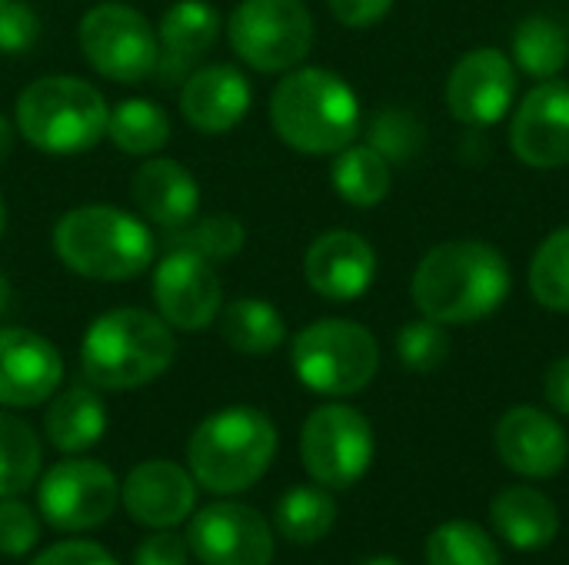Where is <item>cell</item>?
Instances as JSON below:
<instances>
[{
    "instance_id": "obj_1",
    "label": "cell",
    "mask_w": 569,
    "mask_h": 565,
    "mask_svg": "<svg viewBox=\"0 0 569 565\" xmlns=\"http://www.w3.org/2000/svg\"><path fill=\"white\" fill-rule=\"evenodd\" d=\"M507 256L483 240H447L413 270L410 296L420 316L443 326H467L493 316L510 296Z\"/></svg>"
},
{
    "instance_id": "obj_2",
    "label": "cell",
    "mask_w": 569,
    "mask_h": 565,
    "mask_svg": "<svg viewBox=\"0 0 569 565\" xmlns=\"http://www.w3.org/2000/svg\"><path fill=\"white\" fill-rule=\"evenodd\" d=\"M270 123L297 153L333 157L360 133V100L333 70L293 67L270 93Z\"/></svg>"
},
{
    "instance_id": "obj_3",
    "label": "cell",
    "mask_w": 569,
    "mask_h": 565,
    "mask_svg": "<svg viewBox=\"0 0 569 565\" xmlns=\"http://www.w3.org/2000/svg\"><path fill=\"white\" fill-rule=\"evenodd\" d=\"M177 356L173 330L147 310L100 313L80 343V370L97 390H140L163 376Z\"/></svg>"
},
{
    "instance_id": "obj_4",
    "label": "cell",
    "mask_w": 569,
    "mask_h": 565,
    "mask_svg": "<svg viewBox=\"0 0 569 565\" xmlns=\"http://www.w3.org/2000/svg\"><path fill=\"white\" fill-rule=\"evenodd\" d=\"M53 253L60 263L87 280L123 283L150 270L157 240L143 220L127 210L87 203L67 210L53 226Z\"/></svg>"
},
{
    "instance_id": "obj_5",
    "label": "cell",
    "mask_w": 569,
    "mask_h": 565,
    "mask_svg": "<svg viewBox=\"0 0 569 565\" xmlns=\"http://www.w3.org/2000/svg\"><path fill=\"white\" fill-rule=\"evenodd\" d=\"M280 436L273 420L253 406H227L210 413L187 443V466L197 486L233 496L260 483L277 456Z\"/></svg>"
},
{
    "instance_id": "obj_6",
    "label": "cell",
    "mask_w": 569,
    "mask_h": 565,
    "mask_svg": "<svg viewBox=\"0 0 569 565\" xmlns=\"http://www.w3.org/2000/svg\"><path fill=\"white\" fill-rule=\"evenodd\" d=\"M107 117L110 110L103 93L93 83L67 73L27 83L13 107L17 133L30 147L57 157L97 147L107 137Z\"/></svg>"
},
{
    "instance_id": "obj_7",
    "label": "cell",
    "mask_w": 569,
    "mask_h": 565,
    "mask_svg": "<svg viewBox=\"0 0 569 565\" xmlns=\"http://www.w3.org/2000/svg\"><path fill=\"white\" fill-rule=\"evenodd\" d=\"M290 366L297 380L320 396H353L380 370L377 336L353 320H317L293 336Z\"/></svg>"
},
{
    "instance_id": "obj_8",
    "label": "cell",
    "mask_w": 569,
    "mask_h": 565,
    "mask_svg": "<svg viewBox=\"0 0 569 565\" xmlns=\"http://www.w3.org/2000/svg\"><path fill=\"white\" fill-rule=\"evenodd\" d=\"M227 37L247 67L287 73L313 47V17L303 0H243L227 20Z\"/></svg>"
},
{
    "instance_id": "obj_9",
    "label": "cell",
    "mask_w": 569,
    "mask_h": 565,
    "mask_svg": "<svg viewBox=\"0 0 569 565\" xmlns=\"http://www.w3.org/2000/svg\"><path fill=\"white\" fill-rule=\"evenodd\" d=\"M87 63L117 83H140L153 77L160 60L157 27L127 3H97L83 13L77 30Z\"/></svg>"
},
{
    "instance_id": "obj_10",
    "label": "cell",
    "mask_w": 569,
    "mask_h": 565,
    "mask_svg": "<svg viewBox=\"0 0 569 565\" xmlns=\"http://www.w3.org/2000/svg\"><path fill=\"white\" fill-rule=\"evenodd\" d=\"M300 460L323 490L357 486L373 463V430L367 416L347 403L313 410L300 430Z\"/></svg>"
},
{
    "instance_id": "obj_11",
    "label": "cell",
    "mask_w": 569,
    "mask_h": 565,
    "mask_svg": "<svg viewBox=\"0 0 569 565\" xmlns=\"http://www.w3.org/2000/svg\"><path fill=\"white\" fill-rule=\"evenodd\" d=\"M120 503L117 476L97 460H60L37 486V506L43 523L57 533H90L100 529Z\"/></svg>"
},
{
    "instance_id": "obj_12",
    "label": "cell",
    "mask_w": 569,
    "mask_h": 565,
    "mask_svg": "<svg viewBox=\"0 0 569 565\" xmlns=\"http://www.w3.org/2000/svg\"><path fill=\"white\" fill-rule=\"evenodd\" d=\"M187 546L200 565H270L273 529L243 503H210L187 526Z\"/></svg>"
},
{
    "instance_id": "obj_13",
    "label": "cell",
    "mask_w": 569,
    "mask_h": 565,
    "mask_svg": "<svg viewBox=\"0 0 569 565\" xmlns=\"http://www.w3.org/2000/svg\"><path fill=\"white\" fill-rule=\"evenodd\" d=\"M153 303L157 316L183 333L207 330L223 306L220 276L213 273L210 260L190 253V250H170L153 266Z\"/></svg>"
},
{
    "instance_id": "obj_14",
    "label": "cell",
    "mask_w": 569,
    "mask_h": 565,
    "mask_svg": "<svg viewBox=\"0 0 569 565\" xmlns=\"http://www.w3.org/2000/svg\"><path fill=\"white\" fill-rule=\"evenodd\" d=\"M517 100V67L497 47H477L463 53L447 80V107L453 120L467 127L500 123Z\"/></svg>"
},
{
    "instance_id": "obj_15",
    "label": "cell",
    "mask_w": 569,
    "mask_h": 565,
    "mask_svg": "<svg viewBox=\"0 0 569 565\" xmlns=\"http://www.w3.org/2000/svg\"><path fill=\"white\" fill-rule=\"evenodd\" d=\"M510 150L533 170L569 167V83L540 80L513 110Z\"/></svg>"
},
{
    "instance_id": "obj_16",
    "label": "cell",
    "mask_w": 569,
    "mask_h": 565,
    "mask_svg": "<svg viewBox=\"0 0 569 565\" xmlns=\"http://www.w3.org/2000/svg\"><path fill=\"white\" fill-rule=\"evenodd\" d=\"M63 380L60 350L33 330H0V406L30 410L53 396Z\"/></svg>"
},
{
    "instance_id": "obj_17",
    "label": "cell",
    "mask_w": 569,
    "mask_h": 565,
    "mask_svg": "<svg viewBox=\"0 0 569 565\" xmlns=\"http://www.w3.org/2000/svg\"><path fill=\"white\" fill-rule=\"evenodd\" d=\"M127 516L147 529H173L190 519L197 506V480L170 460H147L120 483Z\"/></svg>"
},
{
    "instance_id": "obj_18",
    "label": "cell",
    "mask_w": 569,
    "mask_h": 565,
    "mask_svg": "<svg viewBox=\"0 0 569 565\" xmlns=\"http://www.w3.org/2000/svg\"><path fill=\"white\" fill-rule=\"evenodd\" d=\"M497 453L517 476L550 480L569 460L567 430L537 406H513L497 423Z\"/></svg>"
},
{
    "instance_id": "obj_19",
    "label": "cell",
    "mask_w": 569,
    "mask_h": 565,
    "mask_svg": "<svg viewBox=\"0 0 569 565\" xmlns=\"http://www.w3.org/2000/svg\"><path fill=\"white\" fill-rule=\"evenodd\" d=\"M303 276L317 296L330 303H353L377 280V253L360 233L330 230L310 243L303 256Z\"/></svg>"
},
{
    "instance_id": "obj_20",
    "label": "cell",
    "mask_w": 569,
    "mask_h": 565,
    "mask_svg": "<svg viewBox=\"0 0 569 565\" xmlns=\"http://www.w3.org/2000/svg\"><path fill=\"white\" fill-rule=\"evenodd\" d=\"M250 103H253L250 80L230 63H210L193 70L180 90L183 120L210 137L233 130L250 113Z\"/></svg>"
},
{
    "instance_id": "obj_21",
    "label": "cell",
    "mask_w": 569,
    "mask_h": 565,
    "mask_svg": "<svg viewBox=\"0 0 569 565\" xmlns=\"http://www.w3.org/2000/svg\"><path fill=\"white\" fill-rule=\"evenodd\" d=\"M157 37H160V60L153 77L167 83H180L183 73L217 43L220 13L207 0H177L163 10Z\"/></svg>"
},
{
    "instance_id": "obj_22",
    "label": "cell",
    "mask_w": 569,
    "mask_h": 565,
    "mask_svg": "<svg viewBox=\"0 0 569 565\" xmlns=\"http://www.w3.org/2000/svg\"><path fill=\"white\" fill-rule=\"evenodd\" d=\"M130 196L137 210L163 230H177L190 223L200 210V186L193 173L167 157H153L133 170Z\"/></svg>"
},
{
    "instance_id": "obj_23",
    "label": "cell",
    "mask_w": 569,
    "mask_h": 565,
    "mask_svg": "<svg viewBox=\"0 0 569 565\" xmlns=\"http://www.w3.org/2000/svg\"><path fill=\"white\" fill-rule=\"evenodd\" d=\"M490 523L500 539L520 553L550 546L560 533V513L550 496L533 486H510L490 503Z\"/></svg>"
},
{
    "instance_id": "obj_24",
    "label": "cell",
    "mask_w": 569,
    "mask_h": 565,
    "mask_svg": "<svg viewBox=\"0 0 569 565\" xmlns=\"http://www.w3.org/2000/svg\"><path fill=\"white\" fill-rule=\"evenodd\" d=\"M107 433V406L87 386H70L47 400L43 413V436L53 450L67 456H80L83 450L97 446Z\"/></svg>"
},
{
    "instance_id": "obj_25",
    "label": "cell",
    "mask_w": 569,
    "mask_h": 565,
    "mask_svg": "<svg viewBox=\"0 0 569 565\" xmlns=\"http://www.w3.org/2000/svg\"><path fill=\"white\" fill-rule=\"evenodd\" d=\"M220 336L230 350L243 356H267L283 346L287 323L280 310L267 300L240 296L227 306H220Z\"/></svg>"
},
{
    "instance_id": "obj_26",
    "label": "cell",
    "mask_w": 569,
    "mask_h": 565,
    "mask_svg": "<svg viewBox=\"0 0 569 565\" xmlns=\"http://www.w3.org/2000/svg\"><path fill=\"white\" fill-rule=\"evenodd\" d=\"M330 183L343 203L370 210V206L383 203L390 193V183H393L390 160L380 150H373L370 143H360V147L350 143L340 153H333Z\"/></svg>"
},
{
    "instance_id": "obj_27",
    "label": "cell",
    "mask_w": 569,
    "mask_h": 565,
    "mask_svg": "<svg viewBox=\"0 0 569 565\" xmlns=\"http://www.w3.org/2000/svg\"><path fill=\"white\" fill-rule=\"evenodd\" d=\"M510 60H513L517 70H523L537 83L553 80L569 60L567 27L560 20L547 17V13H533V17L520 20L517 30H513Z\"/></svg>"
},
{
    "instance_id": "obj_28",
    "label": "cell",
    "mask_w": 569,
    "mask_h": 565,
    "mask_svg": "<svg viewBox=\"0 0 569 565\" xmlns=\"http://www.w3.org/2000/svg\"><path fill=\"white\" fill-rule=\"evenodd\" d=\"M273 523L287 543L313 546L330 536L337 523V500L323 486H293L280 496Z\"/></svg>"
},
{
    "instance_id": "obj_29",
    "label": "cell",
    "mask_w": 569,
    "mask_h": 565,
    "mask_svg": "<svg viewBox=\"0 0 569 565\" xmlns=\"http://www.w3.org/2000/svg\"><path fill=\"white\" fill-rule=\"evenodd\" d=\"M107 137L130 157H150L170 140V117L153 100H120L107 117Z\"/></svg>"
},
{
    "instance_id": "obj_30",
    "label": "cell",
    "mask_w": 569,
    "mask_h": 565,
    "mask_svg": "<svg viewBox=\"0 0 569 565\" xmlns=\"http://www.w3.org/2000/svg\"><path fill=\"white\" fill-rule=\"evenodd\" d=\"M43 466V450L37 433L0 410V500L27 493Z\"/></svg>"
},
{
    "instance_id": "obj_31",
    "label": "cell",
    "mask_w": 569,
    "mask_h": 565,
    "mask_svg": "<svg viewBox=\"0 0 569 565\" xmlns=\"http://www.w3.org/2000/svg\"><path fill=\"white\" fill-rule=\"evenodd\" d=\"M427 565H500V549L483 526L450 519L430 533Z\"/></svg>"
},
{
    "instance_id": "obj_32",
    "label": "cell",
    "mask_w": 569,
    "mask_h": 565,
    "mask_svg": "<svg viewBox=\"0 0 569 565\" xmlns=\"http://www.w3.org/2000/svg\"><path fill=\"white\" fill-rule=\"evenodd\" d=\"M530 293L540 306L569 313V226L550 233L530 260Z\"/></svg>"
},
{
    "instance_id": "obj_33",
    "label": "cell",
    "mask_w": 569,
    "mask_h": 565,
    "mask_svg": "<svg viewBox=\"0 0 569 565\" xmlns=\"http://www.w3.org/2000/svg\"><path fill=\"white\" fill-rule=\"evenodd\" d=\"M170 250H190L203 260H230L243 250L247 230L237 216L230 213H213L203 220H190L177 230H167Z\"/></svg>"
},
{
    "instance_id": "obj_34",
    "label": "cell",
    "mask_w": 569,
    "mask_h": 565,
    "mask_svg": "<svg viewBox=\"0 0 569 565\" xmlns=\"http://www.w3.org/2000/svg\"><path fill=\"white\" fill-rule=\"evenodd\" d=\"M397 356L410 373H433L450 356V333L437 320H410L397 333Z\"/></svg>"
},
{
    "instance_id": "obj_35",
    "label": "cell",
    "mask_w": 569,
    "mask_h": 565,
    "mask_svg": "<svg viewBox=\"0 0 569 565\" xmlns=\"http://www.w3.org/2000/svg\"><path fill=\"white\" fill-rule=\"evenodd\" d=\"M370 147L380 150L390 163H407L423 147V123L400 107L380 110L370 123Z\"/></svg>"
},
{
    "instance_id": "obj_36",
    "label": "cell",
    "mask_w": 569,
    "mask_h": 565,
    "mask_svg": "<svg viewBox=\"0 0 569 565\" xmlns=\"http://www.w3.org/2000/svg\"><path fill=\"white\" fill-rule=\"evenodd\" d=\"M40 543V519L37 513L20 503L17 496L0 500V556L20 559Z\"/></svg>"
},
{
    "instance_id": "obj_37",
    "label": "cell",
    "mask_w": 569,
    "mask_h": 565,
    "mask_svg": "<svg viewBox=\"0 0 569 565\" xmlns=\"http://www.w3.org/2000/svg\"><path fill=\"white\" fill-rule=\"evenodd\" d=\"M40 37V20L33 7L23 0H3L0 3V50L3 53H23L37 43Z\"/></svg>"
},
{
    "instance_id": "obj_38",
    "label": "cell",
    "mask_w": 569,
    "mask_h": 565,
    "mask_svg": "<svg viewBox=\"0 0 569 565\" xmlns=\"http://www.w3.org/2000/svg\"><path fill=\"white\" fill-rule=\"evenodd\" d=\"M30 565H120L103 546L87 539H67L50 549H43Z\"/></svg>"
},
{
    "instance_id": "obj_39",
    "label": "cell",
    "mask_w": 569,
    "mask_h": 565,
    "mask_svg": "<svg viewBox=\"0 0 569 565\" xmlns=\"http://www.w3.org/2000/svg\"><path fill=\"white\" fill-rule=\"evenodd\" d=\"M187 539L170 533V529H157L153 536H147L137 553H133V565H187Z\"/></svg>"
},
{
    "instance_id": "obj_40",
    "label": "cell",
    "mask_w": 569,
    "mask_h": 565,
    "mask_svg": "<svg viewBox=\"0 0 569 565\" xmlns=\"http://www.w3.org/2000/svg\"><path fill=\"white\" fill-rule=\"evenodd\" d=\"M327 7L337 17V23L350 30H367L390 13L393 0H327Z\"/></svg>"
},
{
    "instance_id": "obj_41",
    "label": "cell",
    "mask_w": 569,
    "mask_h": 565,
    "mask_svg": "<svg viewBox=\"0 0 569 565\" xmlns=\"http://www.w3.org/2000/svg\"><path fill=\"white\" fill-rule=\"evenodd\" d=\"M543 396H547V406L569 416V353L560 356L557 363H550L547 376H543Z\"/></svg>"
},
{
    "instance_id": "obj_42",
    "label": "cell",
    "mask_w": 569,
    "mask_h": 565,
    "mask_svg": "<svg viewBox=\"0 0 569 565\" xmlns=\"http://www.w3.org/2000/svg\"><path fill=\"white\" fill-rule=\"evenodd\" d=\"M13 140H17V127L7 117H0V167L7 163V157L13 150Z\"/></svg>"
},
{
    "instance_id": "obj_43",
    "label": "cell",
    "mask_w": 569,
    "mask_h": 565,
    "mask_svg": "<svg viewBox=\"0 0 569 565\" xmlns=\"http://www.w3.org/2000/svg\"><path fill=\"white\" fill-rule=\"evenodd\" d=\"M10 296H13V293H10V280L0 273V316H3V313H7V306H10Z\"/></svg>"
},
{
    "instance_id": "obj_44",
    "label": "cell",
    "mask_w": 569,
    "mask_h": 565,
    "mask_svg": "<svg viewBox=\"0 0 569 565\" xmlns=\"http://www.w3.org/2000/svg\"><path fill=\"white\" fill-rule=\"evenodd\" d=\"M363 565H400L397 559H390V556H377V559H367Z\"/></svg>"
},
{
    "instance_id": "obj_45",
    "label": "cell",
    "mask_w": 569,
    "mask_h": 565,
    "mask_svg": "<svg viewBox=\"0 0 569 565\" xmlns=\"http://www.w3.org/2000/svg\"><path fill=\"white\" fill-rule=\"evenodd\" d=\"M3 230H7V203L0 196V236H3Z\"/></svg>"
},
{
    "instance_id": "obj_46",
    "label": "cell",
    "mask_w": 569,
    "mask_h": 565,
    "mask_svg": "<svg viewBox=\"0 0 569 565\" xmlns=\"http://www.w3.org/2000/svg\"><path fill=\"white\" fill-rule=\"evenodd\" d=\"M0 3H3V0H0Z\"/></svg>"
}]
</instances>
